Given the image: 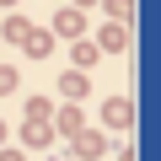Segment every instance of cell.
Here are the masks:
<instances>
[{"instance_id": "6da1fadb", "label": "cell", "mask_w": 161, "mask_h": 161, "mask_svg": "<svg viewBox=\"0 0 161 161\" xmlns=\"http://www.w3.org/2000/svg\"><path fill=\"white\" fill-rule=\"evenodd\" d=\"M54 32H59V38H80V32H86V16H80L75 6H64V11L54 16Z\"/></svg>"}, {"instance_id": "7a4b0ae2", "label": "cell", "mask_w": 161, "mask_h": 161, "mask_svg": "<svg viewBox=\"0 0 161 161\" xmlns=\"http://www.w3.org/2000/svg\"><path fill=\"white\" fill-rule=\"evenodd\" d=\"M86 86H92V80H86V70H64V75H59V92H64V97H75V102L86 97Z\"/></svg>"}, {"instance_id": "3957f363", "label": "cell", "mask_w": 161, "mask_h": 161, "mask_svg": "<svg viewBox=\"0 0 161 161\" xmlns=\"http://www.w3.org/2000/svg\"><path fill=\"white\" fill-rule=\"evenodd\" d=\"M22 48H27V54H32V59H43V54H48V48H54V32H43V27H32V32H27V38H22Z\"/></svg>"}, {"instance_id": "277c9868", "label": "cell", "mask_w": 161, "mask_h": 161, "mask_svg": "<svg viewBox=\"0 0 161 161\" xmlns=\"http://www.w3.org/2000/svg\"><path fill=\"white\" fill-rule=\"evenodd\" d=\"M102 118H108V124H113V129H129V118H134V108H129V102H118V97H113V102H108V108H102Z\"/></svg>"}, {"instance_id": "5b68a950", "label": "cell", "mask_w": 161, "mask_h": 161, "mask_svg": "<svg viewBox=\"0 0 161 161\" xmlns=\"http://www.w3.org/2000/svg\"><path fill=\"white\" fill-rule=\"evenodd\" d=\"M102 48H108V54H124V48H129V32H124L118 22H113V27H102Z\"/></svg>"}, {"instance_id": "8992f818", "label": "cell", "mask_w": 161, "mask_h": 161, "mask_svg": "<svg viewBox=\"0 0 161 161\" xmlns=\"http://www.w3.org/2000/svg\"><path fill=\"white\" fill-rule=\"evenodd\" d=\"M22 140H27L32 150H43V145L54 140V129H48V124H32V118H27V129H22Z\"/></svg>"}, {"instance_id": "52a82bcc", "label": "cell", "mask_w": 161, "mask_h": 161, "mask_svg": "<svg viewBox=\"0 0 161 161\" xmlns=\"http://www.w3.org/2000/svg\"><path fill=\"white\" fill-rule=\"evenodd\" d=\"M59 134H70V140L80 134V108H64L59 113Z\"/></svg>"}, {"instance_id": "ba28073f", "label": "cell", "mask_w": 161, "mask_h": 161, "mask_svg": "<svg viewBox=\"0 0 161 161\" xmlns=\"http://www.w3.org/2000/svg\"><path fill=\"white\" fill-rule=\"evenodd\" d=\"M75 145H80V156H97V150H102V134H86V129H80Z\"/></svg>"}, {"instance_id": "9c48e42d", "label": "cell", "mask_w": 161, "mask_h": 161, "mask_svg": "<svg viewBox=\"0 0 161 161\" xmlns=\"http://www.w3.org/2000/svg\"><path fill=\"white\" fill-rule=\"evenodd\" d=\"M27 32H32V22H22V16H11V22H6V32H0V38H16V43H22Z\"/></svg>"}, {"instance_id": "30bf717a", "label": "cell", "mask_w": 161, "mask_h": 161, "mask_svg": "<svg viewBox=\"0 0 161 161\" xmlns=\"http://www.w3.org/2000/svg\"><path fill=\"white\" fill-rule=\"evenodd\" d=\"M11 92H16V70H11V64H0V97H11Z\"/></svg>"}, {"instance_id": "8fae6325", "label": "cell", "mask_w": 161, "mask_h": 161, "mask_svg": "<svg viewBox=\"0 0 161 161\" xmlns=\"http://www.w3.org/2000/svg\"><path fill=\"white\" fill-rule=\"evenodd\" d=\"M92 59H97V48H92V43H75V70H86Z\"/></svg>"}, {"instance_id": "7c38bea8", "label": "cell", "mask_w": 161, "mask_h": 161, "mask_svg": "<svg viewBox=\"0 0 161 161\" xmlns=\"http://www.w3.org/2000/svg\"><path fill=\"white\" fill-rule=\"evenodd\" d=\"M108 11H113V22H129V11H134V0H108Z\"/></svg>"}, {"instance_id": "4fadbf2b", "label": "cell", "mask_w": 161, "mask_h": 161, "mask_svg": "<svg viewBox=\"0 0 161 161\" xmlns=\"http://www.w3.org/2000/svg\"><path fill=\"white\" fill-rule=\"evenodd\" d=\"M0 161H22V156H16V150H6V156H0Z\"/></svg>"}, {"instance_id": "5bb4252c", "label": "cell", "mask_w": 161, "mask_h": 161, "mask_svg": "<svg viewBox=\"0 0 161 161\" xmlns=\"http://www.w3.org/2000/svg\"><path fill=\"white\" fill-rule=\"evenodd\" d=\"M80 6H92V0H75V11H80Z\"/></svg>"}, {"instance_id": "9a60e30c", "label": "cell", "mask_w": 161, "mask_h": 161, "mask_svg": "<svg viewBox=\"0 0 161 161\" xmlns=\"http://www.w3.org/2000/svg\"><path fill=\"white\" fill-rule=\"evenodd\" d=\"M0 6H16V0H0Z\"/></svg>"}, {"instance_id": "2e32d148", "label": "cell", "mask_w": 161, "mask_h": 161, "mask_svg": "<svg viewBox=\"0 0 161 161\" xmlns=\"http://www.w3.org/2000/svg\"><path fill=\"white\" fill-rule=\"evenodd\" d=\"M0 140H6V124H0Z\"/></svg>"}]
</instances>
